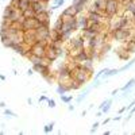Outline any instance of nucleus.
<instances>
[{
	"label": "nucleus",
	"instance_id": "f257e3e1",
	"mask_svg": "<svg viewBox=\"0 0 135 135\" xmlns=\"http://www.w3.org/2000/svg\"><path fill=\"white\" fill-rule=\"evenodd\" d=\"M134 84H135V78H131V80H130V81H128V83H127V84H126L124 86H123V88H122V89H120V91H123V92H126V91L128 89V88H131V86H134Z\"/></svg>",
	"mask_w": 135,
	"mask_h": 135
},
{
	"label": "nucleus",
	"instance_id": "f03ea898",
	"mask_svg": "<svg viewBox=\"0 0 135 135\" xmlns=\"http://www.w3.org/2000/svg\"><path fill=\"white\" fill-rule=\"evenodd\" d=\"M134 63H135V58H134V60H131V61L128 62V63H126L124 66H122V68L119 69V73H120V72H124V70H127L128 68H131V66L134 65Z\"/></svg>",
	"mask_w": 135,
	"mask_h": 135
},
{
	"label": "nucleus",
	"instance_id": "7ed1b4c3",
	"mask_svg": "<svg viewBox=\"0 0 135 135\" xmlns=\"http://www.w3.org/2000/svg\"><path fill=\"white\" fill-rule=\"evenodd\" d=\"M53 126H54V123H50V124H47L45 127V132H50L53 130Z\"/></svg>",
	"mask_w": 135,
	"mask_h": 135
},
{
	"label": "nucleus",
	"instance_id": "20e7f679",
	"mask_svg": "<svg viewBox=\"0 0 135 135\" xmlns=\"http://www.w3.org/2000/svg\"><path fill=\"white\" fill-rule=\"evenodd\" d=\"M61 100H62L63 103H69L70 100H72V97H69V96H63V95H61Z\"/></svg>",
	"mask_w": 135,
	"mask_h": 135
},
{
	"label": "nucleus",
	"instance_id": "39448f33",
	"mask_svg": "<svg viewBox=\"0 0 135 135\" xmlns=\"http://www.w3.org/2000/svg\"><path fill=\"white\" fill-rule=\"evenodd\" d=\"M105 72H107V69H103V70H100V72H99V73L96 74V78H100V77H101V76H103Z\"/></svg>",
	"mask_w": 135,
	"mask_h": 135
},
{
	"label": "nucleus",
	"instance_id": "423d86ee",
	"mask_svg": "<svg viewBox=\"0 0 135 135\" xmlns=\"http://www.w3.org/2000/svg\"><path fill=\"white\" fill-rule=\"evenodd\" d=\"M99 126H100V124H99V123H95V124L92 126V130H91V132H95V131L97 130V128H99Z\"/></svg>",
	"mask_w": 135,
	"mask_h": 135
},
{
	"label": "nucleus",
	"instance_id": "0eeeda50",
	"mask_svg": "<svg viewBox=\"0 0 135 135\" xmlns=\"http://www.w3.org/2000/svg\"><path fill=\"white\" fill-rule=\"evenodd\" d=\"M49 107H50V108L55 107V101H53V100H49Z\"/></svg>",
	"mask_w": 135,
	"mask_h": 135
},
{
	"label": "nucleus",
	"instance_id": "6e6552de",
	"mask_svg": "<svg viewBox=\"0 0 135 135\" xmlns=\"http://www.w3.org/2000/svg\"><path fill=\"white\" fill-rule=\"evenodd\" d=\"M5 114H7V115H11V116H16L14 112H11V111H5Z\"/></svg>",
	"mask_w": 135,
	"mask_h": 135
},
{
	"label": "nucleus",
	"instance_id": "1a4fd4ad",
	"mask_svg": "<svg viewBox=\"0 0 135 135\" xmlns=\"http://www.w3.org/2000/svg\"><path fill=\"white\" fill-rule=\"evenodd\" d=\"M39 100H41V101H43V100H47V97H46V96H41V99H39Z\"/></svg>",
	"mask_w": 135,
	"mask_h": 135
}]
</instances>
